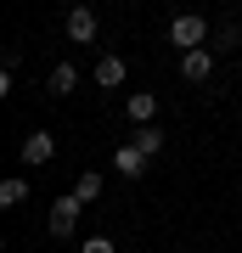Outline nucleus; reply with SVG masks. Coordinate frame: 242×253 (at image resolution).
I'll use <instances>...</instances> for the list:
<instances>
[{
  "label": "nucleus",
  "instance_id": "obj_4",
  "mask_svg": "<svg viewBox=\"0 0 242 253\" xmlns=\"http://www.w3.org/2000/svg\"><path fill=\"white\" fill-rule=\"evenodd\" d=\"M113 169L124 174V180H135V174H146V152H141L135 141H124V146L113 152Z\"/></svg>",
  "mask_w": 242,
  "mask_h": 253
},
{
  "label": "nucleus",
  "instance_id": "obj_12",
  "mask_svg": "<svg viewBox=\"0 0 242 253\" xmlns=\"http://www.w3.org/2000/svg\"><path fill=\"white\" fill-rule=\"evenodd\" d=\"M73 197H79V203H96V197H101V174H79Z\"/></svg>",
  "mask_w": 242,
  "mask_h": 253
},
{
  "label": "nucleus",
  "instance_id": "obj_3",
  "mask_svg": "<svg viewBox=\"0 0 242 253\" xmlns=\"http://www.w3.org/2000/svg\"><path fill=\"white\" fill-rule=\"evenodd\" d=\"M51 158H56V141L45 135V129L23 135V163H28V169H40V163H51Z\"/></svg>",
  "mask_w": 242,
  "mask_h": 253
},
{
  "label": "nucleus",
  "instance_id": "obj_13",
  "mask_svg": "<svg viewBox=\"0 0 242 253\" xmlns=\"http://www.w3.org/2000/svg\"><path fill=\"white\" fill-rule=\"evenodd\" d=\"M231 45H242V34H237V23H225L214 34V51H231Z\"/></svg>",
  "mask_w": 242,
  "mask_h": 253
},
{
  "label": "nucleus",
  "instance_id": "obj_5",
  "mask_svg": "<svg viewBox=\"0 0 242 253\" xmlns=\"http://www.w3.org/2000/svg\"><path fill=\"white\" fill-rule=\"evenodd\" d=\"M68 40H79V45L96 40V11H90V6H73L68 11Z\"/></svg>",
  "mask_w": 242,
  "mask_h": 253
},
{
  "label": "nucleus",
  "instance_id": "obj_2",
  "mask_svg": "<svg viewBox=\"0 0 242 253\" xmlns=\"http://www.w3.org/2000/svg\"><path fill=\"white\" fill-rule=\"evenodd\" d=\"M79 197H73V191H68V197H56V208H51V219H45V225H51V236H73V225H79Z\"/></svg>",
  "mask_w": 242,
  "mask_h": 253
},
{
  "label": "nucleus",
  "instance_id": "obj_11",
  "mask_svg": "<svg viewBox=\"0 0 242 253\" xmlns=\"http://www.w3.org/2000/svg\"><path fill=\"white\" fill-rule=\"evenodd\" d=\"M130 141H135V146H141V152H146V158H158V152H163V129H135V135H130Z\"/></svg>",
  "mask_w": 242,
  "mask_h": 253
},
{
  "label": "nucleus",
  "instance_id": "obj_1",
  "mask_svg": "<svg viewBox=\"0 0 242 253\" xmlns=\"http://www.w3.org/2000/svg\"><path fill=\"white\" fill-rule=\"evenodd\" d=\"M208 40V23L197 17V11H186V17H175L169 23V45H180V51H197Z\"/></svg>",
  "mask_w": 242,
  "mask_h": 253
},
{
  "label": "nucleus",
  "instance_id": "obj_10",
  "mask_svg": "<svg viewBox=\"0 0 242 253\" xmlns=\"http://www.w3.org/2000/svg\"><path fill=\"white\" fill-rule=\"evenodd\" d=\"M28 197V180H23V174H11V180H0V208H17Z\"/></svg>",
  "mask_w": 242,
  "mask_h": 253
},
{
  "label": "nucleus",
  "instance_id": "obj_9",
  "mask_svg": "<svg viewBox=\"0 0 242 253\" xmlns=\"http://www.w3.org/2000/svg\"><path fill=\"white\" fill-rule=\"evenodd\" d=\"M124 113L135 118V124H146V118H152V113H158V96H146V90H135V96L124 101Z\"/></svg>",
  "mask_w": 242,
  "mask_h": 253
},
{
  "label": "nucleus",
  "instance_id": "obj_8",
  "mask_svg": "<svg viewBox=\"0 0 242 253\" xmlns=\"http://www.w3.org/2000/svg\"><path fill=\"white\" fill-rule=\"evenodd\" d=\"M73 84H79V73H73V62H56V68H51V84H45V90H51V96H68Z\"/></svg>",
  "mask_w": 242,
  "mask_h": 253
},
{
  "label": "nucleus",
  "instance_id": "obj_14",
  "mask_svg": "<svg viewBox=\"0 0 242 253\" xmlns=\"http://www.w3.org/2000/svg\"><path fill=\"white\" fill-rule=\"evenodd\" d=\"M79 253H118V248H113V242H107V236H90V242H85V248H79Z\"/></svg>",
  "mask_w": 242,
  "mask_h": 253
},
{
  "label": "nucleus",
  "instance_id": "obj_6",
  "mask_svg": "<svg viewBox=\"0 0 242 253\" xmlns=\"http://www.w3.org/2000/svg\"><path fill=\"white\" fill-rule=\"evenodd\" d=\"M180 73H186V79H192V84H203V79H208V73H214V56H208L203 45H197V51H186V62H180Z\"/></svg>",
  "mask_w": 242,
  "mask_h": 253
},
{
  "label": "nucleus",
  "instance_id": "obj_7",
  "mask_svg": "<svg viewBox=\"0 0 242 253\" xmlns=\"http://www.w3.org/2000/svg\"><path fill=\"white\" fill-rule=\"evenodd\" d=\"M96 84L101 90H118V84H124V56H101L96 62Z\"/></svg>",
  "mask_w": 242,
  "mask_h": 253
}]
</instances>
